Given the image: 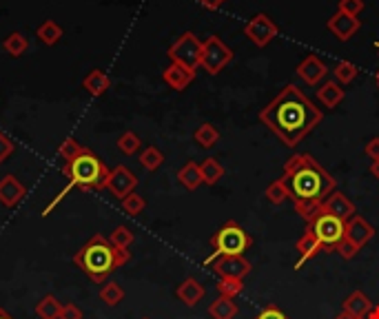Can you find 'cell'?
I'll use <instances>...</instances> for the list:
<instances>
[{
  "label": "cell",
  "instance_id": "1",
  "mask_svg": "<svg viewBox=\"0 0 379 319\" xmlns=\"http://www.w3.org/2000/svg\"><path fill=\"white\" fill-rule=\"evenodd\" d=\"M260 120L284 146H297L322 122V111L295 84H286L260 111Z\"/></svg>",
  "mask_w": 379,
  "mask_h": 319
},
{
  "label": "cell",
  "instance_id": "2",
  "mask_svg": "<svg viewBox=\"0 0 379 319\" xmlns=\"http://www.w3.org/2000/svg\"><path fill=\"white\" fill-rule=\"evenodd\" d=\"M282 180L288 189V200L295 206L300 217L307 219V222L317 208L324 204L328 195L337 191L335 178L309 153L291 155L284 164Z\"/></svg>",
  "mask_w": 379,
  "mask_h": 319
},
{
  "label": "cell",
  "instance_id": "3",
  "mask_svg": "<svg viewBox=\"0 0 379 319\" xmlns=\"http://www.w3.org/2000/svg\"><path fill=\"white\" fill-rule=\"evenodd\" d=\"M131 260V253L127 249H116L109 238L93 235L84 247L73 255V264H76L82 273H87L95 284H105V279L125 266Z\"/></svg>",
  "mask_w": 379,
  "mask_h": 319
},
{
  "label": "cell",
  "instance_id": "4",
  "mask_svg": "<svg viewBox=\"0 0 379 319\" xmlns=\"http://www.w3.org/2000/svg\"><path fill=\"white\" fill-rule=\"evenodd\" d=\"M63 173L67 176L69 184L56 195L54 202H49L47 208L42 211V215H49L58 206V202L67 198V193L71 189H84V191H100V189H107V180H109V171L105 166V162L100 157H98L93 151L84 149L82 153H78L73 160H67L65 166H63Z\"/></svg>",
  "mask_w": 379,
  "mask_h": 319
},
{
  "label": "cell",
  "instance_id": "5",
  "mask_svg": "<svg viewBox=\"0 0 379 319\" xmlns=\"http://www.w3.org/2000/svg\"><path fill=\"white\" fill-rule=\"evenodd\" d=\"M253 238L244 231L238 222L229 219L226 224H222L217 228V233L211 238V247L213 253L204 260V266H211L217 257H224V255H244V251L251 249Z\"/></svg>",
  "mask_w": 379,
  "mask_h": 319
},
{
  "label": "cell",
  "instance_id": "6",
  "mask_svg": "<svg viewBox=\"0 0 379 319\" xmlns=\"http://www.w3.org/2000/svg\"><path fill=\"white\" fill-rule=\"evenodd\" d=\"M307 228H311L317 235V240L322 242L324 253H335L337 244L344 240L346 222H344V219L335 217V215H331V213L322 211V208H317V211L309 217Z\"/></svg>",
  "mask_w": 379,
  "mask_h": 319
},
{
  "label": "cell",
  "instance_id": "7",
  "mask_svg": "<svg viewBox=\"0 0 379 319\" xmlns=\"http://www.w3.org/2000/svg\"><path fill=\"white\" fill-rule=\"evenodd\" d=\"M169 58L171 63H178L182 67L198 69L202 60V42L193 31H185L180 38L169 47Z\"/></svg>",
  "mask_w": 379,
  "mask_h": 319
},
{
  "label": "cell",
  "instance_id": "8",
  "mask_svg": "<svg viewBox=\"0 0 379 319\" xmlns=\"http://www.w3.org/2000/svg\"><path fill=\"white\" fill-rule=\"evenodd\" d=\"M231 60H233V52L226 47L224 40H219L217 36H209L202 42V60L200 67L209 73V76H215V73L222 71Z\"/></svg>",
  "mask_w": 379,
  "mask_h": 319
},
{
  "label": "cell",
  "instance_id": "9",
  "mask_svg": "<svg viewBox=\"0 0 379 319\" xmlns=\"http://www.w3.org/2000/svg\"><path fill=\"white\" fill-rule=\"evenodd\" d=\"M279 33L277 24L268 14H255L247 24H244V36L255 45V47H266L275 36Z\"/></svg>",
  "mask_w": 379,
  "mask_h": 319
},
{
  "label": "cell",
  "instance_id": "10",
  "mask_svg": "<svg viewBox=\"0 0 379 319\" xmlns=\"http://www.w3.org/2000/svg\"><path fill=\"white\" fill-rule=\"evenodd\" d=\"M136 187H138V178L125 164L111 169V173H109V180H107V189L111 191L118 200L127 198L129 193L136 191Z\"/></svg>",
  "mask_w": 379,
  "mask_h": 319
},
{
  "label": "cell",
  "instance_id": "11",
  "mask_svg": "<svg viewBox=\"0 0 379 319\" xmlns=\"http://www.w3.org/2000/svg\"><path fill=\"white\" fill-rule=\"evenodd\" d=\"M211 268L219 277L244 279L251 273V262L244 255H224V257H217V260L211 264Z\"/></svg>",
  "mask_w": 379,
  "mask_h": 319
},
{
  "label": "cell",
  "instance_id": "12",
  "mask_svg": "<svg viewBox=\"0 0 379 319\" xmlns=\"http://www.w3.org/2000/svg\"><path fill=\"white\" fill-rule=\"evenodd\" d=\"M326 27H328V31H331L337 40L346 42V40H350L353 36L357 33V29L362 27V22H359V18L348 16V14H344V11L337 9V14H333L331 18H328Z\"/></svg>",
  "mask_w": 379,
  "mask_h": 319
},
{
  "label": "cell",
  "instance_id": "13",
  "mask_svg": "<svg viewBox=\"0 0 379 319\" xmlns=\"http://www.w3.org/2000/svg\"><path fill=\"white\" fill-rule=\"evenodd\" d=\"M344 238L348 240V242H353L355 247L362 251L366 244H369L373 238H375V228L366 222V219L362 217V215H353L348 222H346V228H344Z\"/></svg>",
  "mask_w": 379,
  "mask_h": 319
},
{
  "label": "cell",
  "instance_id": "14",
  "mask_svg": "<svg viewBox=\"0 0 379 319\" xmlns=\"http://www.w3.org/2000/svg\"><path fill=\"white\" fill-rule=\"evenodd\" d=\"M326 65L322 63L320 58L317 56H307L302 60V63L297 65V69H295V73L300 76V80H304L309 84V87H317V84H320L324 78H326Z\"/></svg>",
  "mask_w": 379,
  "mask_h": 319
},
{
  "label": "cell",
  "instance_id": "15",
  "mask_svg": "<svg viewBox=\"0 0 379 319\" xmlns=\"http://www.w3.org/2000/svg\"><path fill=\"white\" fill-rule=\"evenodd\" d=\"M24 195H27V189L16 176H5L0 180V204L3 206L16 208L24 200Z\"/></svg>",
  "mask_w": 379,
  "mask_h": 319
},
{
  "label": "cell",
  "instance_id": "16",
  "mask_svg": "<svg viewBox=\"0 0 379 319\" xmlns=\"http://www.w3.org/2000/svg\"><path fill=\"white\" fill-rule=\"evenodd\" d=\"M295 251H297V264H295V268L300 271V268L307 264L309 260H313L315 255H320V253H324V247H322V242L317 240V235L311 231V228H307L302 233V238L297 240V244H295Z\"/></svg>",
  "mask_w": 379,
  "mask_h": 319
},
{
  "label": "cell",
  "instance_id": "17",
  "mask_svg": "<svg viewBox=\"0 0 379 319\" xmlns=\"http://www.w3.org/2000/svg\"><path fill=\"white\" fill-rule=\"evenodd\" d=\"M320 208H322V211H326V213L339 217V219H344V222H348V219L355 215V204H353L341 191H333L324 200V204Z\"/></svg>",
  "mask_w": 379,
  "mask_h": 319
},
{
  "label": "cell",
  "instance_id": "18",
  "mask_svg": "<svg viewBox=\"0 0 379 319\" xmlns=\"http://www.w3.org/2000/svg\"><path fill=\"white\" fill-rule=\"evenodd\" d=\"M162 80L169 84L171 89H176V91H185L189 84L195 80V71L189 69V67H182L178 63H171L164 73H162Z\"/></svg>",
  "mask_w": 379,
  "mask_h": 319
},
{
  "label": "cell",
  "instance_id": "19",
  "mask_svg": "<svg viewBox=\"0 0 379 319\" xmlns=\"http://www.w3.org/2000/svg\"><path fill=\"white\" fill-rule=\"evenodd\" d=\"M176 297L182 304H185V306H189V309H193V306H198L202 302V297H204V286L195 277H187L176 288Z\"/></svg>",
  "mask_w": 379,
  "mask_h": 319
},
{
  "label": "cell",
  "instance_id": "20",
  "mask_svg": "<svg viewBox=\"0 0 379 319\" xmlns=\"http://www.w3.org/2000/svg\"><path fill=\"white\" fill-rule=\"evenodd\" d=\"M371 309H373V302L362 290H353L350 295L341 302V311L350 313L353 317H357V319H364L366 315L371 313Z\"/></svg>",
  "mask_w": 379,
  "mask_h": 319
},
{
  "label": "cell",
  "instance_id": "21",
  "mask_svg": "<svg viewBox=\"0 0 379 319\" xmlns=\"http://www.w3.org/2000/svg\"><path fill=\"white\" fill-rule=\"evenodd\" d=\"M317 100L326 109H335L341 100H344V87L337 84L335 80H326L320 89H317Z\"/></svg>",
  "mask_w": 379,
  "mask_h": 319
},
{
  "label": "cell",
  "instance_id": "22",
  "mask_svg": "<svg viewBox=\"0 0 379 319\" xmlns=\"http://www.w3.org/2000/svg\"><path fill=\"white\" fill-rule=\"evenodd\" d=\"M82 87L87 93L91 95H105L109 91V87H111V80H109V76L102 71V69H93L87 73V78L82 80Z\"/></svg>",
  "mask_w": 379,
  "mask_h": 319
},
{
  "label": "cell",
  "instance_id": "23",
  "mask_svg": "<svg viewBox=\"0 0 379 319\" xmlns=\"http://www.w3.org/2000/svg\"><path fill=\"white\" fill-rule=\"evenodd\" d=\"M209 315L213 319H235L238 317V302L231 297L219 295L211 306H209Z\"/></svg>",
  "mask_w": 379,
  "mask_h": 319
},
{
  "label": "cell",
  "instance_id": "24",
  "mask_svg": "<svg viewBox=\"0 0 379 319\" xmlns=\"http://www.w3.org/2000/svg\"><path fill=\"white\" fill-rule=\"evenodd\" d=\"M200 173H202V184H209V187H213V184H217L219 180L224 178V166L219 164L217 157H206L204 162L200 164Z\"/></svg>",
  "mask_w": 379,
  "mask_h": 319
},
{
  "label": "cell",
  "instance_id": "25",
  "mask_svg": "<svg viewBox=\"0 0 379 319\" xmlns=\"http://www.w3.org/2000/svg\"><path fill=\"white\" fill-rule=\"evenodd\" d=\"M178 180L185 189L189 191H195L202 184V173H200V164L195 162H187L185 166H182L178 171Z\"/></svg>",
  "mask_w": 379,
  "mask_h": 319
},
{
  "label": "cell",
  "instance_id": "26",
  "mask_svg": "<svg viewBox=\"0 0 379 319\" xmlns=\"http://www.w3.org/2000/svg\"><path fill=\"white\" fill-rule=\"evenodd\" d=\"M193 140L198 146H202V149H213V146L219 142V131L213 125H209V122H204L202 127L195 129Z\"/></svg>",
  "mask_w": 379,
  "mask_h": 319
},
{
  "label": "cell",
  "instance_id": "27",
  "mask_svg": "<svg viewBox=\"0 0 379 319\" xmlns=\"http://www.w3.org/2000/svg\"><path fill=\"white\" fill-rule=\"evenodd\" d=\"M36 36H38V40L45 42V45H56L60 38H63V27H60L58 22L54 20H45L38 29H36Z\"/></svg>",
  "mask_w": 379,
  "mask_h": 319
},
{
  "label": "cell",
  "instance_id": "28",
  "mask_svg": "<svg viewBox=\"0 0 379 319\" xmlns=\"http://www.w3.org/2000/svg\"><path fill=\"white\" fill-rule=\"evenodd\" d=\"M60 311H63V304L54 295H45L38 302V306H36V315L40 319H60Z\"/></svg>",
  "mask_w": 379,
  "mask_h": 319
},
{
  "label": "cell",
  "instance_id": "29",
  "mask_svg": "<svg viewBox=\"0 0 379 319\" xmlns=\"http://www.w3.org/2000/svg\"><path fill=\"white\" fill-rule=\"evenodd\" d=\"M3 47H5V52H7L11 58H20V56L29 49V40L24 38V36H22L20 31H14V33H9L7 38H5Z\"/></svg>",
  "mask_w": 379,
  "mask_h": 319
},
{
  "label": "cell",
  "instance_id": "30",
  "mask_svg": "<svg viewBox=\"0 0 379 319\" xmlns=\"http://www.w3.org/2000/svg\"><path fill=\"white\" fill-rule=\"evenodd\" d=\"M359 73V67L355 63H348V60H344V63H337V67L333 69V78L337 84H341V87H346V84H350L353 80L357 78Z\"/></svg>",
  "mask_w": 379,
  "mask_h": 319
},
{
  "label": "cell",
  "instance_id": "31",
  "mask_svg": "<svg viewBox=\"0 0 379 319\" xmlns=\"http://www.w3.org/2000/svg\"><path fill=\"white\" fill-rule=\"evenodd\" d=\"M266 200L271 202L273 206H282L286 200H288V189H286V184L284 180L279 178V180H273L271 184L266 187Z\"/></svg>",
  "mask_w": 379,
  "mask_h": 319
},
{
  "label": "cell",
  "instance_id": "32",
  "mask_svg": "<svg viewBox=\"0 0 379 319\" xmlns=\"http://www.w3.org/2000/svg\"><path fill=\"white\" fill-rule=\"evenodd\" d=\"M217 293L222 297H231L235 299L240 293L244 290V279H235V277H219V281L215 284Z\"/></svg>",
  "mask_w": 379,
  "mask_h": 319
},
{
  "label": "cell",
  "instance_id": "33",
  "mask_svg": "<svg viewBox=\"0 0 379 319\" xmlns=\"http://www.w3.org/2000/svg\"><path fill=\"white\" fill-rule=\"evenodd\" d=\"M100 299L107 306H118L125 299V288H122L118 281H105V286L100 288Z\"/></svg>",
  "mask_w": 379,
  "mask_h": 319
},
{
  "label": "cell",
  "instance_id": "34",
  "mask_svg": "<svg viewBox=\"0 0 379 319\" xmlns=\"http://www.w3.org/2000/svg\"><path fill=\"white\" fill-rule=\"evenodd\" d=\"M133 240H136V235H133V231L127 226V224H120L111 231V235H109V242L114 244L116 249H127L133 244Z\"/></svg>",
  "mask_w": 379,
  "mask_h": 319
},
{
  "label": "cell",
  "instance_id": "35",
  "mask_svg": "<svg viewBox=\"0 0 379 319\" xmlns=\"http://www.w3.org/2000/svg\"><path fill=\"white\" fill-rule=\"evenodd\" d=\"M162 162H164V155L157 146H146V149L140 153V164L146 171H157L162 166Z\"/></svg>",
  "mask_w": 379,
  "mask_h": 319
},
{
  "label": "cell",
  "instance_id": "36",
  "mask_svg": "<svg viewBox=\"0 0 379 319\" xmlns=\"http://www.w3.org/2000/svg\"><path fill=\"white\" fill-rule=\"evenodd\" d=\"M122 202V211H125L127 215H131V217H136V215H140L142 211H144V206H146V202H144V198L140 193H129L127 198H122L120 200Z\"/></svg>",
  "mask_w": 379,
  "mask_h": 319
},
{
  "label": "cell",
  "instance_id": "37",
  "mask_svg": "<svg viewBox=\"0 0 379 319\" xmlns=\"http://www.w3.org/2000/svg\"><path fill=\"white\" fill-rule=\"evenodd\" d=\"M140 146H142V140H140L133 131H125V133H122V136L118 138V149H120V153H125V155L138 153V151H140Z\"/></svg>",
  "mask_w": 379,
  "mask_h": 319
},
{
  "label": "cell",
  "instance_id": "38",
  "mask_svg": "<svg viewBox=\"0 0 379 319\" xmlns=\"http://www.w3.org/2000/svg\"><path fill=\"white\" fill-rule=\"evenodd\" d=\"M82 151H84V146L76 138H67L63 144H60V149H58L60 157H63L65 162H67V160H73V157H76L78 153H82Z\"/></svg>",
  "mask_w": 379,
  "mask_h": 319
},
{
  "label": "cell",
  "instance_id": "39",
  "mask_svg": "<svg viewBox=\"0 0 379 319\" xmlns=\"http://www.w3.org/2000/svg\"><path fill=\"white\" fill-rule=\"evenodd\" d=\"M335 253L341 257V260H353V257H355L357 253H359V249L355 247V244L353 242H348L346 238L341 240L339 244H337V249H335Z\"/></svg>",
  "mask_w": 379,
  "mask_h": 319
},
{
  "label": "cell",
  "instance_id": "40",
  "mask_svg": "<svg viewBox=\"0 0 379 319\" xmlns=\"http://www.w3.org/2000/svg\"><path fill=\"white\" fill-rule=\"evenodd\" d=\"M339 11L357 18L364 11V0H339Z\"/></svg>",
  "mask_w": 379,
  "mask_h": 319
},
{
  "label": "cell",
  "instance_id": "41",
  "mask_svg": "<svg viewBox=\"0 0 379 319\" xmlns=\"http://www.w3.org/2000/svg\"><path fill=\"white\" fill-rule=\"evenodd\" d=\"M11 153H14V140H11L7 133L0 131V164H3Z\"/></svg>",
  "mask_w": 379,
  "mask_h": 319
},
{
  "label": "cell",
  "instance_id": "42",
  "mask_svg": "<svg viewBox=\"0 0 379 319\" xmlns=\"http://www.w3.org/2000/svg\"><path fill=\"white\" fill-rule=\"evenodd\" d=\"M255 319H288L282 311L277 309V306H266V309L260 311V315Z\"/></svg>",
  "mask_w": 379,
  "mask_h": 319
},
{
  "label": "cell",
  "instance_id": "43",
  "mask_svg": "<svg viewBox=\"0 0 379 319\" xmlns=\"http://www.w3.org/2000/svg\"><path fill=\"white\" fill-rule=\"evenodd\" d=\"M60 319H82V311L76 304H63V311H60Z\"/></svg>",
  "mask_w": 379,
  "mask_h": 319
},
{
  "label": "cell",
  "instance_id": "44",
  "mask_svg": "<svg viewBox=\"0 0 379 319\" xmlns=\"http://www.w3.org/2000/svg\"><path fill=\"white\" fill-rule=\"evenodd\" d=\"M364 153L369 155L371 160H379V138H373V140L366 142V146H364Z\"/></svg>",
  "mask_w": 379,
  "mask_h": 319
},
{
  "label": "cell",
  "instance_id": "45",
  "mask_svg": "<svg viewBox=\"0 0 379 319\" xmlns=\"http://www.w3.org/2000/svg\"><path fill=\"white\" fill-rule=\"evenodd\" d=\"M198 3H200L202 7H206V9L215 11V9H219V7H222V3H224V0H198Z\"/></svg>",
  "mask_w": 379,
  "mask_h": 319
},
{
  "label": "cell",
  "instance_id": "46",
  "mask_svg": "<svg viewBox=\"0 0 379 319\" xmlns=\"http://www.w3.org/2000/svg\"><path fill=\"white\" fill-rule=\"evenodd\" d=\"M371 176L375 180H379V160H373V162H371Z\"/></svg>",
  "mask_w": 379,
  "mask_h": 319
},
{
  "label": "cell",
  "instance_id": "47",
  "mask_svg": "<svg viewBox=\"0 0 379 319\" xmlns=\"http://www.w3.org/2000/svg\"><path fill=\"white\" fill-rule=\"evenodd\" d=\"M364 319H379V306H373V309H371V313L366 315Z\"/></svg>",
  "mask_w": 379,
  "mask_h": 319
},
{
  "label": "cell",
  "instance_id": "48",
  "mask_svg": "<svg viewBox=\"0 0 379 319\" xmlns=\"http://www.w3.org/2000/svg\"><path fill=\"white\" fill-rule=\"evenodd\" d=\"M335 319H357V317H353L350 313H346V311H341V313H339V315H337Z\"/></svg>",
  "mask_w": 379,
  "mask_h": 319
},
{
  "label": "cell",
  "instance_id": "49",
  "mask_svg": "<svg viewBox=\"0 0 379 319\" xmlns=\"http://www.w3.org/2000/svg\"><path fill=\"white\" fill-rule=\"evenodd\" d=\"M0 319H14V317H11L7 311H3V309H0Z\"/></svg>",
  "mask_w": 379,
  "mask_h": 319
},
{
  "label": "cell",
  "instance_id": "50",
  "mask_svg": "<svg viewBox=\"0 0 379 319\" xmlns=\"http://www.w3.org/2000/svg\"><path fill=\"white\" fill-rule=\"evenodd\" d=\"M375 82H377V87H379V71L375 73Z\"/></svg>",
  "mask_w": 379,
  "mask_h": 319
},
{
  "label": "cell",
  "instance_id": "51",
  "mask_svg": "<svg viewBox=\"0 0 379 319\" xmlns=\"http://www.w3.org/2000/svg\"><path fill=\"white\" fill-rule=\"evenodd\" d=\"M375 49H377V52H379V40H377V42H375Z\"/></svg>",
  "mask_w": 379,
  "mask_h": 319
},
{
  "label": "cell",
  "instance_id": "52",
  "mask_svg": "<svg viewBox=\"0 0 379 319\" xmlns=\"http://www.w3.org/2000/svg\"><path fill=\"white\" fill-rule=\"evenodd\" d=\"M142 319H149V317H142Z\"/></svg>",
  "mask_w": 379,
  "mask_h": 319
}]
</instances>
